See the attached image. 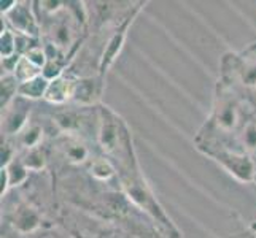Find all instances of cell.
Instances as JSON below:
<instances>
[{
    "mask_svg": "<svg viewBox=\"0 0 256 238\" xmlns=\"http://www.w3.org/2000/svg\"><path fill=\"white\" fill-rule=\"evenodd\" d=\"M222 81L232 87H256V43L240 54H226L222 64Z\"/></svg>",
    "mask_w": 256,
    "mask_h": 238,
    "instance_id": "1",
    "label": "cell"
},
{
    "mask_svg": "<svg viewBox=\"0 0 256 238\" xmlns=\"http://www.w3.org/2000/svg\"><path fill=\"white\" fill-rule=\"evenodd\" d=\"M18 87L20 83L14 75H2V111L18 99Z\"/></svg>",
    "mask_w": 256,
    "mask_h": 238,
    "instance_id": "15",
    "label": "cell"
},
{
    "mask_svg": "<svg viewBox=\"0 0 256 238\" xmlns=\"http://www.w3.org/2000/svg\"><path fill=\"white\" fill-rule=\"evenodd\" d=\"M50 81L48 79L40 75L37 78H32L29 81L20 83V87H18V95L22 97L26 100H38V99H45V94L48 89Z\"/></svg>",
    "mask_w": 256,
    "mask_h": 238,
    "instance_id": "10",
    "label": "cell"
},
{
    "mask_svg": "<svg viewBox=\"0 0 256 238\" xmlns=\"http://www.w3.org/2000/svg\"><path fill=\"white\" fill-rule=\"evenodd\" d=\"M104 87L105 78H102L100 75L75 78L72 102L80 105V107H91L102 99Z\"/></svg>",
    "mask_w": 256,
    "mask_h": 238,
    "instance_id": "5",
    "label": "cell"
},
{
    "mask_svg": "<svg viewBox=\"0 0 256 238\" xmlns=\"http://www.w3.org/2000/svg\"><path fill=\"white\" fill-rule=\"evenodd\" d=\"M4 170L8 175V183H10V188L20 186V184H22L29 176V170L26 169V165L22 164V161L20 157H16L12 164H8L6 167H4Z\"/></svg>",
    "mask_w": 256,
    "mask_h": 238,
    "instance_id": "13",
    "label": "cell"
},
{
    "mask_svg": "<svg viewBox=\"0 0 256 238\" xmlns=\"http://www.w3.org/2000/svg\"><path fill=\"white\" fill-rule=\"evenodd\" d=\"M28 100L18 95V99L2 111V135L12 137L18 135L20 132L29 124V105Z\"/></svg>",
    "mask_w": 256,
    "mask_h": 238,
    "instance_id": "6",
    "label": "cell"
},
{
    "mask_svg": "<svg viewBox=\"0 0 256 238\" xmlns=\"http://www.w3.org/2000/svg\"><path fill=\"white\" fill-rule=\"evenodd\" d=\"M74 86H75V78L70 75H62L56 79H51L43 100H46L48 103L52 105H64L67 102H72Z\"/></svg>",
    "mask_w": 256,
    "mask_h": 238,
    "instance_id": "7",
    "label": "cell"
},
{
    "mask_svg": "<svg viewBox=\"0 0 256 238\" xmlns=\"http://www.w3.org/2000/svg\"><path fill=\"white\" fill-rule=\"evenodd\" d=\"M42 140H43V129L38 124H34V122H29V124L16 135V143L20 145V148L24 149V151L38 148Z\"/></svg>",
    "mask_w": 256,
    "mask_h": 238,
    "instance_id": "11",
    "label": "cell"
},
{
    "mask_svg": "<svg viewBox=\"0 0 256 238\" xmlns=\"http://www.w3.org/2000/svg\"><path fill=\"white\" fill-rule=\"evenodd\" d=\"M13 226L20 232H32L40 226V215L29 205H21L13 215Z\"/></svg>",
    "mask_w": 256,
    "mask_h": 238,
    "instance_id": "9",
    "label": "cell"
},
{
    "mask_svg": "<svg viewBox=\"0 0 256 238\" xmlns=\"http://www.w3.org/2000/svg\"><path fill=\"white\" fill-rule=\"evenodd\" d=\"M212 159L223 167L224 170L231 173L236 180L242 183H252L256 176V167L254 161L250 157V154L234 153V151H216L210 154Z\"/></svg>",
    "mask_w": 256,
    "mask_h": 238,
    "instance_id": "3",
    "label": "cell"
},
{
    "mask_svg": "<svg viewBox=\"0 0 256 238\" xmlns=\"http://www.w3.org/2000/svg\"><path fill=\"white\" fill-rule=\"evenodd\" d=\"M90 173L96 180L105 181V180H110L112 176H114L116 167H114V164L108 157H96L90 164Z\"/></svg>",
    "mask_w": 256,
    "mask_h": 238,
    "instance_id": "12",
    "label": "cell"
},
{
    "mask_svg": "<svg viewBox=\"0 0 256 238\" xmlns=\"http://www.w3.org/2000/svg\"><path fill=\"white\" fill-rule=\"evenodd\" d=\"M60 149L66 156V159L72 164H83L90 157V149L82 142L80 138L75 135H66L64 142L60 143Z\"/></svg>",
    "mask_w": 256,
    "mask_h": 238,
    "instance_id": "8",
    "label": "cell"
},
{
    "mask_svg": "<svg viewBox=\"0 0 256 238\" xmlns=\"http://www.w3.org/2000/svg\"><path fill=\"white\" fill-rule=\"evenodd\" d=\"M30 2H18L12 11H8L5 16L6 22L12 25V30L26 35V37L37 38L40 35V21L38 16L34 13Z\"/></svg>",
    "mask_w": 256,
    "mask_h": 238,
    "instance_id": "4",
    "label": "cell"
},
{
    "mask_svg": "<svg viewBox=\"0 0 256 238\" xmlns=\"http://www.w3.org/2000/svg\"><path fill=\"white\" fill-rule=\"evenodd\" d=\"M0 54H2V59H8V57H13L18 54V35H16V32H13L8 27H2Z\"/></svg>",
    "mask_w": 256,
    "mask_h": 238,
    "instance_id": "16",
    "label": "cell"
},
{
    "mask_svg": "<svg viewBox=\"0 0 256 238\" xmlns=\"http://www.w3.org/2000/svg\"><path fill=\"white\" fill-rule=\"evenodd\" d=\"M142 5H145V3H140L138 6L132 8V10L129 11V14L120 22L118 29L114 30L112 33V37L108 38L107 45H105V48H104L102 56H100V60H99V72H97V75H100L102 78H105L108 68L114 64V60H116V57L120 56L122 46H124L126 37H128V30L132 25V22H134L136 16L140 13V10H142Z\"/></svg>",
    "mask_w": 256,
    "mask_h": 238,
    "instance_id": "2",
    "label": "cell"
},
{
    "mask_svg": "<svg viewBox=\"0 0 256 238\" xmlns=\"http://www.w3.org/2000/svg\"><path fill=\"white\" fill-rule=\"evenodd\" d=\"M13 75L18 79V83H24V81H29V79H32V78L40 76L42 75V68H38L37 65H34L29 59H26L24 56H21Z\"/></svg>",
    "mask_w": 256,
    "mask_h": 238,
    "instance_id": "17",
    "label": "cell"
},
{
    "mask_svg": "<svg viewBox=\"0 0 256 238\" xmlns=\"http://www.w3.org/2000/svg\"><path fill=\"white\" fill-rule=\"evenodd\" d=\"M20 159L29 172L30 170L40 172L43 167L46 165V156H45V151L42 149V146L34 148V149H28V151H24V154Z\"/></svg>",
    "mask_w": 256,
    "mask_h": 238,
    "instance_id": "14",
    "label": "cell"
}]
</instances>
